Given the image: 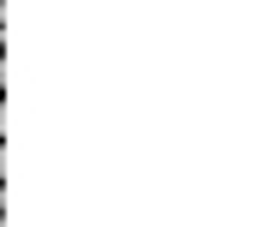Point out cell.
Instances as JSON below:
<instances>
[{"instance_id":"1","label":"cell","mask_w":257,"mask_h":227,"mask_svg":"<svg viewBox=\"0 0 257 227\" xmlns=\"http://www.w3.org/2000/svg\"><path fill=\"white\" fill-rule=\"evenodd\" d=\"M0 179H6V150H0Z\"/></svg>"},{"instance_id":"2","label":"cell","mask_w":257,"mask_h":227,"mask_svg":"<svg viewBox=\"0 0 257 227\" xmlns=\"http://www.w3.org/2000/svg\"><path fill=\"white\" fill-rule=\"evenodd\" d=\"M0 215H6V209H0Z\"/></svg>"},{"instance_id":"3","label":"cell","mask_w":257,"mask_h":227,"mask_svg":"<svg viewBox=\"0 0 257 227\" xmlns=\"http://www.w3.org/2000/svg\"><path fill=\"white\" fill-rule=\"evenodd\" d=\"M0 120H6V113H0Z\"/></svg>"}]
</instances>
